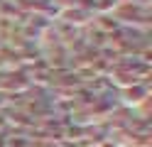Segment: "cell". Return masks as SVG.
Listing matches in <instances>:
<instances>
[]
</instances>
